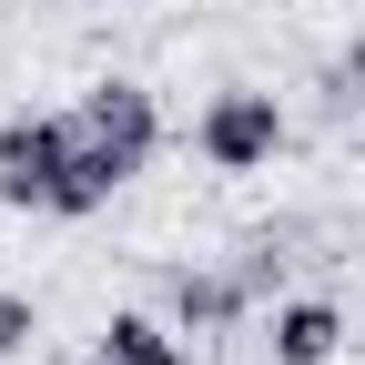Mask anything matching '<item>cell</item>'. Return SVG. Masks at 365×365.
I'll return each instance as SVG.
<instances>
[{
	"label": "cell",
	"instance_id": "cell-5",
	"mask_svg": "<svg viewBox=\"0 0 365 365\" xmlns=\"http://www.w3.org/2000/svg\"><path fill=\"white\" fill-rule=\"evenodd\" d=\"M274 365H335L345 355V314L325 304V294H294V304H274Z\"/></svg>",
	"mask_w": 365,
	"mask_h": 365
},
{
	"label": "cell",
	"instance_id": "cell-4",
	"mask_svg": "<svg viewBox=\"0 0 365 365\" xmlns=\"http://www.w3.org/2000/svg\"><path fill=\"white\" fill-rule=\"evenodd\" d=\"M163 314H173L182 335H223V325L254 314V284H244V274H213V264H182L173 284H163Z\"/></svg>",
	"mask_w": 365,
	"mask_h": 365
},
{
	"label": "cell",
	"instance_id": "cell-2",
	"mask_svg": "<svg viewBox=\"0 0 365 365\" xmlns=\"http://www.w3.org/2000/svg\"><path fill=\"white\" fill-rule=\"evenodd\" d=\"M71 163V112H11L0 122V203L11 213H51Z\"/></svg>",
	"mask_w": 365,
	"mask_h": 365
},
{
	"label": "cell",
	"instance_id": "cell-1",
	"mask_svg": "<svg viewBox=\"0 0 365 365\" xmlns=\"http://www.w3.org/2000/svg\"><path fill=\"white\" fill-rule=\"evenodd\" d=\"M193 153H203L213 173H264L274 153H284V102H274V91H254V81L213 91L203 122H193Z\"/></svg>",
	"mask_w": 365,
	"mask_h": 365
},
{
	"label": "cell",
	"instance_id": "cell-7",
	"mask_svg": "<svg viewBox=\"0 0 365 365\" xmlns=\"http://www.w3.org/2000/svg\"><path fill=\"white\" fill-rule=\"evenodd\" d=\"M31 345H41V304L0 284V365H11V355H31Z\"/></svg>",
	"mask_w": 365,
	"mask_h": 365
},
{
	"label": "cell",
	"instance_id": "cell-9",
	"mask_svg": "<svg viewBox=\"0 0 365 365\" xmlns=\"http://www.w3.org/2000/svg\"><path fill=\"white\" fill-rule=\"evenodd\" d=\"M91 365H112V355H91Z\"/></svg>",
	"mask_w": 365,
	"mask_h": 365
},
{
	"label": "cell",
	"instance_id": "cell-6",
	"mask_svg": "<svg viewBox=\"0 0 365 365\" xmlns=\"http://www.w3.org/2000/svg\"><path fill=\"white\" fill-rule=\"evenodd\" d=\"M102 355L112 365H193L182 325H173V314H143V304H122L112 325H102Z\"/></svg>",
	"mask_w": 365,
	"mask_h": 365
},
{
	"label": "cell",
	"instance_id": "cell-3",
	"mask_svg": "<svg viewBox=\"0 0 365 365\" xmlns=\"http://www.w3.org/2000/svg\"><path fill=\"white\" fill-rule=\"evenodd\" d=\"M81 143H102L122 173H143L153 153H163V102H153V81H132V71H112V81H91L81 91Z\"/></svg>",
	"mask_w": 365,
	"mask_h": 365
},
{
	"label": "cell",
	"instance_id": "cell-8",
	"mask_svg": "<svg viewBox=\"0 0 365 365\" xmlns=\"http://www.w3.org/2000/svg\"><path fill=\"white\" fill-rule=\"evenodd\" d=\"M234 274H244V284H254V304H264L274 284H284V254H274V244H244V264H234Z\"/></svg>",
	"mask_w": 365,
	"mask_h": 365
}]
</instances>
